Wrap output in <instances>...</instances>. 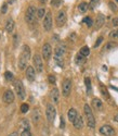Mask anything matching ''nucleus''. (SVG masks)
I'll return each instance as SVG.
<instances>
[{
	"instance_id": "obj_7",
	"label": "nucleus",
	"mask_w": 118,
	"mask_h": 136,
	"mask_svg": "<svg viewBox=\"0 0 118 136\" xmlns=\"http://www.w3.org/2000/svg\"><path fill=\"white\" fill-rule=\"evenodd\" d=\"M66 20H67V16H66V12L65 11H59V13L57 14V17H55V22H57V25L59 27L63 26L64 24L66 23Z\"/></svg>"
},
{
	"instance_id": "obj_19",
	"label": "nucleus",
	"mask_w": 118,
	"mask_h": 136,
	"mask_svg": "<svg viewBox=\"0 0 118 136\" xmlns=\"http://www.w3.org/2000/svg\"><path fill=\"white\" fill-rule=\"evenodd\" d=\"M65 53V46L64 45H59L55 48V55H59V57H63Z\"/></svg>"
},
{
	"instance_id": "obj_40",
	"label": "nucleus",
	"mask_w": 118,
	"mask_h": 136,
	"mask_svg": "<svg viewBox=\"0 0 118 136\" xmlns=\"http://www.w3.org/2000/svg\"><path fill=\"white\" fill-rule=\"evenodd\" d=\"M7 10H8L7 3H3V4H2V8H1V13H2V14H5V13H7Z\"/></svg>"
},
{
	"instance_id": "obj_11",
	"label": "nucleus",
	"mask_w": 118,
	"mask_h": 136,
	"mask_svg": "<svg viewBox=\"0 0 118 136\" xmlns=\"http://www.w3.org/2000/svg\"><path fill=\"white\" fill-rule=\"evenodd\" d=\"M104 23H105V16L103 14H98L96 18H95V22H94V28L98 30V29H100L103 25H104Z\"/></svg>"
},
{
	"instance_id": "obj_23",
	"label": "nucleus",
	"mask_w": 118,
	"mask_h": 136,
	"mask_svg": "<svg viewBox=\"0 0 118 136\" xmlns=\"http://www.w3.org/2000/svg\"><path fill=\"white\" fill-rule=\"evenodd\" d=\"M32 118H33V121H34L35 123H38V121H39V119H40L39 110H37V109H35V110L33 111V113H32Z\"/></svg>"
},
{
	"instance_id": "obj_22",
	"label": "nucleus",
	"mask_w": 118,
	"mask_h": 136,
	"mask_svg": "<svg viewBox=\"0 0 118 136\" xmlns=\"http://www.w3.org/2000/svg\"><path fill=\"white\" fill-rule=\"evenodd\" d=\"M117 47V44L116 42H114V41H108L106 45L104 46V50L105 51H108V50H112V49H114V48H116Z\"/></svg>"
},
{
	"instance_id": "obj_39",
	"label": "nucleus",
	"mask_w": 118,
	"mask_h": 136,
	"mask_svg": "<svg viewBox=\"0 0 118 136\" xmlns=\"http://www.w3.org/2000/svg\"><path fill=\"white\" fill-rule=\"evenodd\" d=\"M98 3H99V0H91L89 5H90V8H91V9H93V8H94Z\"/></svg>"
},
{
	"instance_id": "obj_47",
	"label": "nucleus",
	"mask_w": 118,
	"mask_h": 136,
	"mask_svg": "<svg viewBox=\"0 0 118 136\" xmlns=\"http://www.w3.org/2000/svg\"><path fill=\"white\" fill-rule=\"evenodd\" d=\"M103 70H104V71H106V70H107V67L105 66V65H103Z\"/></svg>"
},
{
	"instance_id": "obj_4",
	"label": "nucleus",
	"mask_w": 118,
	"mask_h": 136,
	"mask_svg": "<svg viewBox=\"0 0 118 136\" xmlns=\"http://www.w3.org/2000/svg\"><path fill=\"white\" fill-rule=\"evenodd\" d=\"M43 28H45V30H47V32H49L51 28H52V25H53V20H52V13L50 11L47 12L46 16L43 17Z\"/></svg>"
},
{
	"instance_id": "obj_2",
	"label": "nucleus",
	"mask_w": 118,
	"mask_h": 136,
	"mask_svg": "<svg viewBox=\"0 0 118 136\" xmlns=\"http://www.w3.org/2000/svg\"><path fill=\"white\" fill-rule=\"evenodd\" d=\"M36 15H37V10L34 5H29L26 10V13H25V21L26 23H33L36 18Z\"/></svg>"
},
{
	"instance_id": "obj_42",
	"label": "nucleus",
	"mask_w": 118,
	"mask_h": 136,
	"mask_svg": "<svg viewBox=\"0 0 118 136\" xmlns=\"http://www.w3.org/2000/svg\"><path fill=\"white\" fill-rule=\"evenodd\" d=\"M60 127L61 128H64L65 127V121H64V118L61 116V121H60Z\"/></svg>"
},
{
	"instance_id": "obj_10",
	"label": "nucleus",
	"mask_w": 118,
	"mask_h": 136,
	"mask_svg": "<svg viewBox=\"0 0 118 136\" xmlns=\"http://www.w3.org/2000/svg\"><path fill=\"white\" fill-rule=\"evenodd\" d=\"M100 133L105 135V136H113L115 134V131L110 125H103L100 128Z\"/></svg>"
},
{
	"instance_id": "obj_41",
	"label": "nucleus",
	"mask_w": 118,
	"mask_h": 136,
	"mask_svg": "<svg viewBox=\"0 0 118 136\" xmlns=\"http://www.w3.org/2000/svg\"><path fill=\"white\" fill-rule=\"evenodd\" d=\"M21 136H32V133L29 132V129H25V131H23Z\"/></svg>"
},
{
	"instance_id": "obj_35",
	"label": "nucleus",
	"mask_w": 118,
	"mask_h": 136,
	"mask_svg": "<svg viewBox=\"0 0 118 136\" xmlns=\"http://www.w3.org/2000/svg\"><path fill=\"white\" fill-rule=\"evenodd\" d=\"M62 3V0H51V5H53V7H60Z\"/></svg>"
},
{
	"instance_id": "obj_43",
	"label": "nucleus",
	"mask_w": 118,
	"mask_h": 136,
	"mask_svg": "<svg viewBox=\"0 0 118 136\" xmlns=\"http://www.w3.org/2000/svg\"><path fill=\"white\" fill-rule=\"evenodd\" d=\"M112 23H113V25L114 26H118V17H114L113 18V21H112Z\"/></svg>"
},
{
	"instance_id": "obj_48",
	"label": "nucleus",
	"mask_w": 118,
	"mask_h": 136,
	"mask_svg": "<svg viewBox=\"0 0 118 136\" xmlns=\"http://www.w3.org/2000/svg\"><path fill=\"white\" fill-rule=\"evenodd\" d=\"M116 1H117V2H118V0H116Z\"/></svg>"
},
{
	"instance_id": "obj_14",
	"label": "nucleus",
	"mask_w": 118,
	"mask_h": 136,
	"mask_svg": "<svg viewBox=\"0 0 118 136\" xmlns=\"http://www.w3.org/2000/svg\"><path fill=\"white\" fill-rule=\"evenodd\" d=\"M51 99L54 103H59V101H60V92L57 87L51 90Z\"/></svg>"
},
{
	"instance_id": "obj_34",
	"label": "nucleus",
	"mask_w": 118,
	"mask_h": 136,
	"mask_svg": "<svg viewBox=\"0 0 118 136\" xmlns=\"http://www.w3.org/2000/svg\"><path fill=\"white\" fill-rule=\"evenodd\" d=\"M22 125H23V127L25 128V129H29V122H28L27 119H23V121H22Z\"/></svg>"
},
{
	"instance_id": "obj_32",
	"label": "nucleus",
	"mask_w": 118,
	"mask_h": 136,
	"mask_svg": "<svg viewBox=\"0 0 118 136\" xmlns=\"http://www.w3.org/2000/svg\"><path fill=\"white\" fill-rule=\"evenodd\" d=\"M4 77H5L7 81H13V74H12L11 72H9V71H7L4 73Z\"/></svg>"
},
{
	"instance_id": "obj_30",
	"label": "nucleus",
	"mask_w": 118,
	"mask_h": 136,
	"mask_svg": "<svg viewBox=\"0 0 118 136\" xmlns=\"http://www.w3.org/2000/svg\"><path fill=\"white\" fill-rule=\"evenodd\" d=\"M101 92H102V95L106 98V99H108L109 98V94H108V91H107V89L104 87L103 85H101Z\"/></svg>"
},
{
	"instance_id": "obj_5",
	"label": "nucleus",
	"mask_w": 118,
	"mask_h": 136,
	"mask_svg": "<svg viewBox=\"0 0 118 136\" xmlns=\"http://www.w3.org/2000/svg\"><path fill=\"white\" fill-rule=\"evenodd\" d=\"M14 88H15V91H16L18 98H21L22 100L25 99V97H26L25 89H24V86H23L21 81H18V79H17V81L14 82Z\"/></svg>"
},
{
	"instance_id": "obj_16",
	"label": "nucleus",
	"mask_w": 118,
	"mask_h": 136,
	"mask_svg": "<svg viewBox=\"0 0 118 136\" xmlns=\"http://www.w3.org/2000/svg\"><path fill=\"white\" fill-rule=\"evenodd\" d=\"M92 106H93V108H94L95 110H98V111L103 110V102L99 99V98H93Z\"/></svg>"
},
{
	"instance_id": "obj_15",
	"label": "nucleus",
	"mask_w": 118,
	"mask_h": 136,
	"mask_svg": "<svg viewBox=\"0 0 118 136\" xmlns=\"http://www.w3.org/2000/svg\"><path fill=\"white\" fill-rule=\"evenodd\" d=\"M67 116H68V120H70V121H71L72 123H74V121H75V120H76V118L78 116V113H77L76 109H74V108H71L70 110H68Z\"/></svg>"
},
{
	"instance_id": "obj_33",
	"label": "nucleus",
	"mask_w": 118,
	"mask_h": 136,
	"mask_svg": "<svg viewBox=\"0 0 118 136\" xmlns=\"http://www.w3.org/2000/svg\"><path fill=\"white\" fill-rule=\"evenodd\" d=\"M28 110H29V106H28L27 103H23L22 106H21V112L22 113H26Z\"/></svg>"
},
{
	"instance_id": "obj_24",
	"label": "nucleus",
	"mask_w": 118,
	"mask_h": 136,
	"mask_svg": "<svg viewBox=\"0 0 118 136\" xmlns=\"http://www.w3.org/2000/svg\"><path fill=\"white\" fill-rule=\"evenodd\" d=\"M80 54H82L84 57H88V55L90 54V48L88 46H84L81 49H80Z\"/></svg>"
},
{
	"instance_id": "obj_46",
	"label": "nucleus",
	"mask_w": 118,
	"mask_h": 136,
	"mask_svg": "<svg viewBox=\"0 0 118 136\" xmlns=\"http://www.w3.org/2000/svg\"><path fill=\"white\" fill-rule=\"evenodd\" d=\"M39 1H40L41 3H46V2H47V0H39Z\"/></svg>"
},
{
	"instance_id": "obj_27",
	"label": "nucleus",
	"mask_w": 118,
	"mask_h": 136,
	"mask_svg": "<svg viewBox=\"0 0 118 136\" xmlns=\"http://www.w3.org/2000/svg\"><path fill=\"white\" fill-rule=\"evenodd\" d=\"M46 9L45 8H40L37 10V17L38 18H42V17H45L46 16Z\"/></svg>"
},
{
	"instance_id": "obj_25",
	"label": "nucleus",
	"mask_w": 118,
	"mask_h": 136,
	"mask_svg": "<svg viewBox=\"0 0 118 136\" xmlns=\"http://www.w3.org/2000/svg\"><path fill=\"white\" fill-rule=\"evenodd\" d=\"M88 7H89V4L88 3H86V2H81L79 5H78V10L79 12H81V13H85V12L88 10Z\"/></svg>"
},
{
	"instance_id": "obj_9",
	"label": "nucleus",
	"mask_w": 118,
	"mask_h": 136,
	"mask_svg": "<svg viewBox=\"0 0 118 136\" xmlns=\"http://www.w3.org/2000/svg\"><path fill=\"white\" fill-rule=\"evenodd\" d=\"M52 55V47L50 44H45L42 47V57L45 60H49Z\"/></svg>"
},
{
	"instance_id": "obj_26",
	"label": "nucleus",
	"mask_w": 118,
	"mask_h": 136,
	"mask_svg": "<svg viewBox=\"0 0 118 136\" xmlns=\"http://www.w3.org/2000/svg\"><path fill=\"white\" fill-rule=\"evenodd\" d=\"M85 84H86V87H87V92L90 95L91 94V79L89 77H86L85 78Z\"/></svg>"
},
{
	"instance_id": "obj_1",
	"label": "nucleus",
	"mask_w": 118,
	"mask_h": 136,
	"mask_svg": "<svg viewBox=\"0 0 118 136\" xmlns=\"http://www.w3.org/2000/svg\"><path fill=\"white\" fill-rule=\"evenodd\" d=\"M84 110H85V114L87 116V121H88V126L93 128L95 126V119H94V115H93L92 110L89 104H85Z\"/></svg>"
},
{
	"instance_id": "obj_18",
	"label": "nucleus",
	"mask_w": 118,
	"mask_h": 136,
	"mask_svg": "<svg viewBox=\"0 0 118 136\" xmlns=\"http://www.w3.org/2000/svg\"><path fill=\"white\" fill-rule=\"evenodd\" d=\"M74 126H75L77 129H81L82 127H84V120H82V116L81 115H78L77 118H76V120L74 121Z\"/></svg>"
},
{
	"instance_id": "obj_29",
	"label": "nucleus",
	"mask_w": 118,
	"mask_h": 136,
	"mask_svg": "<svg viewBox=\"0 0 118 136\" xmlns=\"http://www.w3.org/2000/svg\"><path fill=\"white\" fill-rule=\"evenodd\" d=\"M84 23H86V25L88 26V27H91L93 25V21H92V18L89 17V16H87L84 18Z\"/></svg>"
},
{
	"instance_id": "obj_28",
	"label": "nucleus",
	"mask_w": 118,
	"mask_h": 136,
	"mask_svg": "<svg viewBox=\"0 0 118 136\" xmlns=\"http://www.w3.org/2000/svg\"><path fill=\"white\" fill-rule=\"evenodd\" d=\"M54 60H55V63H57L59 66L63 67V65H64L63 58H62V57H59V55H54Z\"/></svg>"
},
{
	"instance_id": "obj_20",
	"label": "nucleus",
	"mask_w": 118,
	"mask_h": 136,
	"mask_svg": "<svg viewBox=\"0 0 118 136\" xmlns=\"http://www.w3.org/2000/svg\"><path fill=\"white\" fill-rule=\"evenodd\" d=\"M13 29H14V21L12 18H10V20H8L7 24H5V30L11 33V32H13Z\"/></svg>"
},
{
	"instance_id": "obj_13",
	"label": "nucleus",
	"mask_w": 118,
	"mask_h": 136,
	"mask_svg": "<svg viewBox=\"0 0 118 136\" xmlns=\"http://www.w3.org/2000/svg\"><path fill=\"white\" fill-rule=\"evenodd\" d=\"M36 77V71L34 69V66H27L26 69V78L29 82H33Z\"/></svg>"
},
{
	"instance_id": "obj_12",
	"label": "nucleus",
	"mask_w": 118,
	"mask_h": 136,
	"mask_svg": "<svg viewBox=\"0 0 118 136\" xmlns=\"http://www.w3.org/2000/svg\"><path fill=\"white\" fill-rule=\"evenodd\" d=\"M3 101L7 102V103H12L14 101V94L12 90H7L3 94Z\"/></svg>"
},
{
	"instance_id": "obj_21",
	"label": "nucleus",
	"mask_w": 118,
	"mask_h": 136,
	"mask_svg": "<svg viewBox=\"0 0 118 136\" xmlns=\"http://www.w3.org/2000/svg\"><path fill=\"white\" fill-rule=\"evenodd\" d=\"M75 62H76V64H78V65L84 64V63L86 62V57H84L82 54L78 53V54L76 55V58H75Z\"/></svg>"
},
{
	"instance_id": "obj_8",
	"label": "nucleus",
	"mask_w": 118,
	"mask_h": 136,
	"mask_svg": "<svg viewBox=\"0 0 118 136\" xmlns=\"http://www.w3.org/2000/svg\"><path fill=\"white\" fill-rule=\"evenodd\" d=\"M33 62H34V66L37 72H42L43 71V63H42V59L39 54H35L33 58Z\"/></svg>"
},
{
	"instance_id": "obj_17",
	"label": "nucleus",
	"mask_w": 118,
	"mask_h": 136,
	"mask_svg": "<svg viewBox=\"0 0 118 136\" xmlns=\"http://www.w3.org/2000/svg\"><path fill=\"white\" fill-rule=\"evenodd\" d=\"M27 62H28V59H26L24 55H20V59H18V69L20 70H24L25 67L27 66Z\"/></svg>"
},
{
	"instance_id": "obj_44",
	"label": "nucleus",
	"mask_w": 118,
	"mask_h": 136,
	"mask_svg": "<svg viewBox=\"0 0 118 136\" xmlns=\"http://www.w3.org/2000/svg\"><path fill=\"white\" fill-rule=\"evenodd\" d=\"M9 136H18V134H17L16 132H13V133H11Z\"/></svg>"
},
{
	"instance_id": "obj_3",
	"label": "nucleus",
	"mask_w": 118,
	"mask_h": 136,
	"mask_svg": "<svg viewBox=\"0 0 118 136\" xmlns=\"http://www.w3.org/2000/svg\"><path fill=\"white\" fill-rule=\"evenodd\" d=\"M46 115H47V119L50 123L54 122V119L57 116V110H55L54 106L52 103H49L47 104V110H46Z\"/></svg>"
},
{
	"instance_id": "obj_38",
	"label": "nucleus",
	"mask_w": 118,
	"mask_h": 136,
	"mask_svg": "<svg viewBox=\"0 0 118 136\" xmlns=\"http://www.w3.org/2000/svg\"><path fill=\"white\" fill-rule=\"evenodd\" d=\"M109 8H110V10L112 11H113V12H116L117 11V5L114 3V2H109Z\"/></svg>"
},
{
	"instance_id": "obj_37",
	"label": "nucleus",
	"mask_w": 118,
	"mask_h": 136,
	"mask_svg": "<svg viewBox=\"0 0 118 136\" xmlns=\"http://www.w3.org/2000/svg\"><path fill=\"white\" fill-rule=\"evenodd\" d=\"M102 41H103V37L101 36V37H99V38L96 39V41H95V44H94V48H96V47H99L101 44H102Z\"/></svg>"
},
{
	"instance_id": "obj_36",
	"label": "nucleus",
	"mask_w": 118,
	"mask_h": 136,
	"mask_svg": "<svg viewBox=\"0 0 118 136\" xmlns=\"http://www.w3.org/2000/svg\"><path fill=\"white\" fill-rule=\"evenodd\" d=\"M48 79H49V82H50L51 84H55V82H57V78H55V76L52 75V74H50V75L48 76Z\"/></svg>"
},
{
	"instance_id": "obj_31",
	"label": "nucleus",
	"mask_w": 118,
	"mask_h": 136,
	"mask_svg": "<svg viewBox=\"0 0 118 136\" xmlns=\"http://www.w3.org/2000/svg\"><path fill=\"white\" fill-rule=\"evenodd\" d=\"M109 37H110L112 39H116V38H118V29L112 30V32L109 33Z\"/></svg>"
},
{
	"instance_id": "obj_45",
	"label": "nucleus",
	"mask_w": 118,
	"mask_h": 136,
	"mask_svg": "<svg viewBox=\"0 0 118 136\" xmlns=\"http://www.w3.org/2000/svg\"><path fill=\"white\" fill-rule=\"evenodd\" d=\"M114 120H115L116 122H118V114H116V115L114 116Z\"/></svg>"
},
{
	"instance_id": "obj_6",
	"label": "nucleus",
	"mask_w": 118,
	"mask_h": 136,
	"mask_svg": "<svg viewBox=\"0 0 118 136\" xmlns=\"http://www.w3.org/2000/svg\"><path fill=\"white\" fill-rule=\"evenodd\" d=\"M72 91V81L70 78H65L62 83V94L64 97H68Z\"/></svg>"
}]
</instances>
